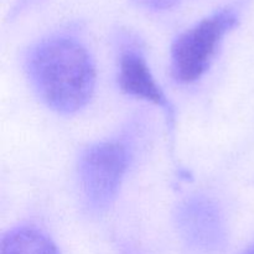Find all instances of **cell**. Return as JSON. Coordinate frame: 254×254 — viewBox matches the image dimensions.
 I'll use <instances>...</instances> for the list:
<instances>
[{"mask_svg":"<svg viewBox=\"0 0 254 254\" xmlns=\"http://www.w3.org/2000/svg\"><path fill=\"white\" fill-rule=\"evenodd\" d=\"M27 72L37 94L59 113L79 111L93 94L94 64L76 40L55 37L42 41L30 54Z\"/></svg>","mask_w":254,"mask_h":254,"instance_id":"1","label":"cell"},{"mask_svg":"<svg viewBox=\"0 0 254 254\" xmlns=\"http://www.w3.org/2000/svg\"><path fill=\"white\" fill-rule=\"evenodd\" d=\"M237 22V14L232 9H222L181 34L171 49V69L176 81L191 83L200 78L223 37Z\"/></svg>","mask_w":254,"mask_h":254,"instance_id":"2","label":"cell"},{"mask_svg":"<svg viewBox=\"0 0 254 254\" xmlns=\"http://www.w3.org/2000/svg\"><path fill=\"white\" fill-rule=\"evenodd\" d=\"M128 166L126 148L118 143L96 144L79 160L78 175L87 202L97 211L106 210L118 193Z\"/></svg>","mask_w":254,"mask_h":254,"instance_id":"3","label":"cell"},{"mask_svg":"<svg viewBox=\"0 0 254 254\" xmlns=\"http://www.w3.org/2000/svg\"><path fill=\"white\" fill-rule=\"evenodd\" d=\"M179 230L189 246L205 253L216 252L223 242V225L216 206L205 198H192L181 206Z\"/></svg>","mask_w":254,"mask_h":254,"instance_id":"4","label":"cell"},{"mask_svg":"<svg viewBox=\"0 0 254 254\" xmlns=\"http://www.w3.org/2000/svg\"><path fill=\"white\" fill-rule=\"evenodd\" d=\"M119 87L127 94L153 102L156 106L168 108L169 104L163 91L154 79L145 59L140 52L128 50L123 52L119 60Z\"/></svg>","mask_w":254,"mask_h":254,"instance_id":"5","label":"cell"},{"mask_svg":"<svg viewBox=\"0 0 254 254\" xmlns=\"http://www.w3.org/2000/svg\"><path fill=\"white\" fill-rule=\"evenodd\" d=\"M0 254H59V251L41 231L32 227H19L2 237Z\"/></svg>","mask_w":254,"mask_h":254,"instance_id":"6","label":"cell"},{"mask_svg":"<svg viewBox=\"0 0 254 254\" xmlns=\"http://www.w3.org/2000/svg\"><path fill=\"white\" fill-rule=\"evenodd\" d=\"M180 1L181 0H136L139 5L149 10H155V11L170 9Z\"/></svg>","mask_w":254,"mask_h":254,"instance_id":"7","label":"cell"},{"mask_svg":"<svg viewBox=\"0 0 254 254\" xmlns=\"http://www.w3.org/2000/svg\"><path fill=\"white\" fill-rule=\"evenodd\" d=\"M245 254H254V246H253L252 248H251V250H248L247 252H246Z\"/></svg>","mask_w":254,"mask_h":254,"instance_id":"8","label":"cell"}]
</instances>
